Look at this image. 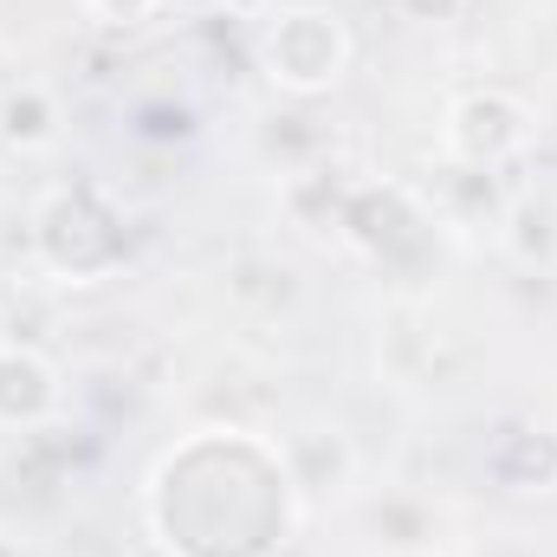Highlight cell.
<instances>
[{
    "instance_id": "6da1fadb",
    "label": "cell",
    "mask_w": 557,
    "mask_h": 557,
    "mask_svg": "<svg viewBox=\"0 0 557 557\" xmlns=\"http://www.w3.org/2000/svg\"><path fill=\"white\" fill-rule=\"evenodd\" d=\"M344 52H350L344 46V26L331 13L298 7V13H278L273 26H267V72H273L278 85H292V91L331 85L337 65H344Z\"/></svg>"
}]
</instances>
